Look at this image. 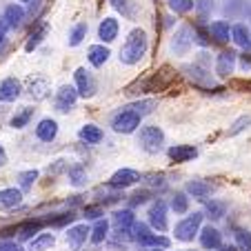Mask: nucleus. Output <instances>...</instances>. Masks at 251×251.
<instances>
[{"label": "nucleus", "mask_w": 251, "mask_h": 251, "mask_svg": "<svg viewBox=\"0 0 251 251\" xmlns=\"http://www.w3.org/2000/svg\"><path fill=\"white\" fill-rule=\"evenodd\" d=\"M149 49V38H147V31L145 29H133L131 33L127 36L125 40L123 49H120V62L125 65H136L145 58Z\"/></svg>", "instance_id": "f257e3e1"}, {"label": "nucleus", "mask_w": 251, "mask_h": 251, "mask_svg": "<svg viewBox=\"0 0 251 251\" xmlns=\"http://www.w3.org/2000/svg\"><path fill=\"white\" fill-rule=\"evenodd\" d=\"M162 142H165V131L158 125H147L138 133V145L147 153H158L162 149Z\"/></svg>", "instance_id": "f03ea898"}, {"label": "nucleus", "mask_w": 251, "mask_h": 251, "mask_svg": "<svg viewBox=\"0 0 251 251\" xmlns=\"http://www.w3.org/2000/svg\"><path fill=\"white\" fill-rule=\"evenodd\" d=\"M202 211H194L189 213L187 218H182L180 223L176 225L174 233H176V240H180V242H191L196 236H198L200 231V223H202Z\"/></svg>", "instance_id": "7ed1b4c3"}, {"label": "nucleus", "mask_w": 251, "mask_h": 251, "mask_svg": "<svg viewBox=\"0 0 251 251\" xmlns=\"http://www.w3.org/2000/svg\"><path fill=\"white\" fill-rule=\"evenodd\" d=\"M140 116L136 114V111L127 109V107H123L120 111H116L114 116H111V129H114L116 133H133L138 127H140Z\"/></svg>", "instance_id": "20e7f679"}, {"label": "nucleus", "mask_w": 251, "mask_h": 251, "mask_svg": "<svg viewBox=\"0 0 251 251\" xmlns=\"http://www.w3.org/2000/svg\"><path fill=\"white\" fill-rule=\"evenodd\" d=\"M191 45H194V29L187 27V25L176 29L174 38H171V51H174L176 56H187Z\"/></svg>", "instance_id": "39448f33"}, {"label": "nucleus", "mask_w": 251, "mask_h": 251, "mask_svg": "<svg viewBox=\"0 0 251 251\" xmlns=\"http://www.w3.org/2000/svg\"><path fill=\"white\" fill-rule=\"evenodd\" d=\"M74 80H76V91H78V96H80V98H91V96H96V91H98L96 78H94V74H91V71L85 69V67L76 69Z\"/></svg>", "instance_id": "423d86ee"}, {"label": "nucleus", "mask_w": 251, "mask_h": 251, "mask_svg": "<svg viewBox=\"0 0 251 251\" xmlns=\"http://www.w3.org/2000/svg\"><path fill=\"white\" fill-rule=\"evenodd\" d=\"M149 225H151L153 231H167L169 229V220H167V202L165 200H156V202L149 207Z\"/></svg>", "instance_id": "0eeeda50"}, {"label": "nucleus", "mask_w": 251, "mask_h": 251, "mask_svg": "<svg viewBox=\"0 0 251 251\" xmlns=\"http://www.w3.org/2000/svg\"><path fill=\"white\" fill-rule=\"evenodd\" d=\"M76 100H78V91H76V87L62 85L60 89L56 91V109L60 111V114H67V111L74 109Z\"/></svg>", "instance_id": "6e6552de"}, {"label": "nucleus", "mask_w": 251, "mask_h": 251, "mask_svg": "<svg viewBox=\"0 0 251 251\" xmlns=\"http://www.w3.org/2000/svg\"><path fill=\"white\" fill-rule=\"evenodd\" d=\"M140 174H138L136 169H118L114 176L109 178V187H114V189H127V187L136 185V182H140Z\"/></svg>", "instance_id": "1a4fd4ad"}, {"label": "nucleus", "mask_w": 251, "mask_h": 251, "mask_svg": "<svg viewBox=\"0 0 251 251\" xmlns=\"http://www.w3.org/2000/svg\"><path fill=\"white\" fill-rule=\"evenodd\" d=\"M136 223V216H133L131 209H120L114 213V229L118 238H129V229Z\"/></svg>", "instance_id": "9d476101"}, {"label": "nucleus", "mask_w": 251, "mask_h": 251, "mask_svg": "<svg viewBox=\"0 0 251 251\" xmlns=\"http://www.w3.org/2000/svg\"><path fill=\"white\" fill-rule=\"evenodd\" d=\"M236 60H238V53L236 51H223L218 56V60H216V76L220 78H229L233 74V69H236Z\"/></svg>", "instance_id": "9b49d317"}, {"label": "nucleus", "mask_w": 251, "mask_h": 251, "mask_svg": "<svg viewBox=\"0 0 251 251\" xmlns=\"http://www.w3.org/2000/svg\"><path fill=\"white\" fill-rule=\"evenodd\" d=\"M118 31H120V23L116 18H104V20H100V25H98V38H100V43H114L116 38H118Z\"/></svg>", "instance_id": "f8f14e48"}, {"label": "nucleus", "mask_w": 251, "mask_h": 251, "mask_svg": "<svg viewBox=\"0 0 251 251\" xmlns=\"http://www.w3.org/2000/svg\"><path fill=\"white\" fill-rule=\"evenodd\" d=\"M23 94V85L18 78H5L0 80V102H14Z\"/></svg>", "instance_id": "ddd939ff"}, {"label": "nucleus", "mask_w": 251, "mask_h": 251, "mask_svg": "<svg viewBox=\"0 0 251 251\" xmlns=\"http://www.w3.org/2000/svg\"><path fill=\"white\" fill-rule=\"evenodd\" d=\"M87 238H89V227L87 225H74L67 231V242H69L71 251H80L82 245L87 242Z\"/></svg>", "instance_id": "4468645a"}, {"label": "nucleus", "mask_w": 251, "mask_h": 251, "mask_svg": "<svg viewBox=\"0 0 251 251\" xmlns=\"http://www.w3.org/2000/svg\"><path fill=\"white\" fill-rule=\"evenodd\" d=\"M27 94L31 96L33 100H45L49 94H51V87H49L47 78H40V76H33L27 80Z\"/></svg>", "instance_id": "2eb2a0df"}, {"label": "nucleus", "mask_w": 251, "mask_h": 251, "mask_svg": "<svg viewBox=\"0 0 251 251\" xmlns=\"http://www.w3.org/2000/svg\"><path fill=\"white\" fill-rule=\"evenodd\" d=\"M23 204V191L9 187V189L0 191V211H11V209L20 207Z\"/></svg>", "instance_id": "dca6fc26"}, {"label": "nucleus", "mask_w": 251, "mask_h": 251, "mask_svg": "<svg viewBox=\"0 0 251 251\" xmlns=\"http://www.w3.org/2000/svg\"><path fill=\"white\" fill-rule=\"evenodd\" d=\"M200 245H202V249L216 251L220 245H223V233L209 225V227H204L202 231H200Z\"/></svg>", "instance_id": "f3484780"}, {"label": "nucleus", "mask_w": 251, "mask_h": 251, "mask_svg": "<svg viewBox=\"0 0 251 251\" xmlns=\"http://www.w3.org/2000/svg\"><path fill=\"white\" fill-rule=\"evenodd\" d=\"M167 156L174 162H189L191 158L198 156V149H196L194 145H174V147H169Z\"/></svg>", "instance_id": "a211bd4d"}, {"label": "nucleus", "mask_w": 251, "mask_h": 251, "mask_svg": "<svg viewBox=\"0 0 251 251\" xmlns=\"http://www.w3.org/2000/svg\"><path fill=\"white\" fill-rule=\"evenodd\" d=\"M25 16H27V11H25V7H23V5H18V2H14V5H9V7H7V9H5V16H2V20H5V25H7V27H11V29H18L20 25H23Z\"/></svg>", "instance_id": "6ab92c4d"}, {"label": "nucleus", "mask_w": 251, "mask_h": 251, "mask_svg": "<svg viewBox=\"0 0 251 251\" xmlns=\"http://www.w3.org/2000/svg\"><path fill=\"white\" fill-rule=\"evenodd\" d=\"M36 136H38V140H43V142L56 140V136H58V123L53 118H43L38 123V127H36Z\"/></svg>", "instance_id": "aec40b11"}, {"label": "nucleus", "mask_w": 251, "mask_h": 251, "mask_svg": "<svg viewBox=\"0 0 251 251\" xmlns=\"http://www.w3.org/2000/svg\"><path fill=\"white\" fill-rule=\"evenodd\" d=\"M45 227V220H27V223L18 225L16 227V233H18V240L25 242V240H31L33 233H40V229Z\"/></svg>", "instance_id": "412c9836"}, {"label": "nucleus", "mask_w": 251, "mask_h": 251, "mask_svg": "<svg viewBox=\"0 0 251 251\" xmlns=\"http://www.w3.org/2000/svg\"><path fill=\"white\" fill-rule=\"evenodd\" d=\"M209 36H213L216 43H229L231 40V27L225 20H216L209 25Z\"/></svg>", "instance_id": "4be33fe9"}, {"label": "nucleus", "mask_w": 251, "mask_h": 251, "mask_svg": "<svg viewBox=\"0 0 251 251\" xmlns=\"http://www.w3.org/2000/svg\"><path fill=\"white\" fill-rule=\"evenodd\" d=\"M231 40L238 45L240 49H247L249 51V47H251V31H249V27L247 25H233L231 27Z\"/></svg>", "instance_id": "5701e85b"}, {"label": "nucleus", "mask_w": 251, "mask_h": 251, "mask_svg": "<svg viewBox=\"0 0 251 251\" xmlns=\"http://www.w3.org/2000/svg\"><path fill=\"white\" fill-rule=\"evenodd\" d=\"M78 138H80L82 142H87V145H98L100 140L104 138V133H102V129L98 127V125H82L80 127V131H78Z\"/></svg>", "instance_id": "b1692460"}, {"label": "nucleus", "mask_w": 251, "mask_h": 251, "mask_svg": "<svg viewBox=\"0 0 251 251\" xmlns=\"http://www.w3.org/2000/svg\"><path fill=\"white\" fill-rule=\"evenodd\" d=\"M185 71L189 74V78H191V82L194 85H211L213 87V78H211V74H209L207 69H202L200 65H189V67H185Z\"/></svg>", "instance_id": "393cba45"}, {"label": "nucleus", "mask_w": 251, "mask_h": 251, "mask_svg": "<svg viewBox=\"0 0 251 251\" xmlns=\"http://www.w3.org/2000/svg\"><path fill=\"white\" fill-rule=\"evenodd\" d=\"M109 49L104 47V45H91L89 51H87V58H89V65L91 67H102L104 62L109 60Z\"/></svg>", "instance_id": "a878e982"}, {"label": "nucleus", "mask_w": 251, "mask_h": 251, "mask_svg": "<svg viewBox=\"0 0 251 251\" xmlns=\"http://www.w3.org/2000/svg\"><path fill=\"white\" fill-rule=\"evenodd\" d=\"M211 191H213L211 182H204V180H189L187 182V194L194 196L196 200H204Z\"/></svg>", "instance_id": "bb28decb"}, {"label": "nucleus", "mask_w": 251, "mask_h": 251, "mask_svg": "<svg viewBox=\"0 0 251 251\" xmlns=\"http://www.w3.org/2000/svg\"><path fill=\"white\" fill-rule=\"evenodd\" d=\"M47 31H49V25H47V23L38 25V27H36L31 33H29L27 43H25V51H33V49H36V47H38V45L45 40V36H47Z\"/></svg>", "instance_id": "cd10ccee"}, {"label": "nucleus", "mask_w": 251, "mask_h": 251, "mask_svg": "<svg viewBox=\"0 0 251 251\" xmlns=\"http://www.w3.org/2000/svg\"><path fill=\"white\" fill-rule=\"evenodd\" d=\"M107 236H109V220L100 218L98 223L94 225V229H89V240L94 242V245H100V242L107 240Z\"/></svg>", "instance_id": "c85d7f7f"}, {"label": "nucleus", "mask_w": 251, "mask_h": 251, "mask_svg": "<svg viewBox=\"0 0 251 251\" xmlns=\"http://www.w3.org/2000/svg\"><path fill=\"white\" fill-rule=\"evenodd\" d=\"M67 176H69V182L74 187H85L87 180H89V176H87V169L82 165H71L69 169H67Z\"/></svg>", "instance_id": "c756f323"}, {"label": "nucleus", "mask_w": 251, "mask_h": 251, "mask_svg": "<svg viewBox=\"0 0 251 251\" xmlns=\"http://www.w3.org/2000/svg\"><path fill=\"white\" fill-rule=\"evenodd\" d=\"M138 245H142L145 249H167V247L171 245V240L165 236H160V233H158V236L156 233H147Z\"/></svg>", "instance_id": "7c9ffc66"}, {"label": "nucleus", "mask_w": 251, "mask_h": 251, "mask_svg": "<svg viewBox=\"0 0 251 251\" xmlns=\"http://www.w3.org/2000/svg\"><path fill=\"white\" fill-rule=\"evenodd\" d=\"M53 242H56V236H53V233H38V236L31 238V242H29V251H45V249H51Z\"/></svg>", "instance_id": "2f4dec72"}, {"label": "nucleus", "mask_w": 251, "mask_h": 251, "mask_svg": "<svg viewBox=\"0 0 251 251\" xmlns=\"http://www.w3.org/2000/svg\"><path fill=\"white\" fill-rule=\"evenodd\" d=\"M225 211H227V204H225L223 200H211V202L204 204L202 216H207V218H211V220H220L225 216Z\"/></svg>", "instance_id": "473e14b6"}, {"label": "nucleus", "mask_w": 251, "mask_h": 251, "mask_svg": "<svg viewBox=\"0 0 251 251\" xmlns=\"http://www.w3.org/2000/svg\"><path fill=\"white\" fill-rule=\"evenodd\" d=\"M38 171L36 169H29V171H20L18 174V185H20V191H27L33 187V182L38 180Z\"/></svg>", "instance_id": "72a5a7b5"}, {"label": "nucleus", "mask_w": 251, "mask_h": 251, "mask_svg": "<svg viewBox=\"0 0 251 251\" xmlns=\"http://www.w3.org/2000/svg\"><path fill=\"white\" fill-rule=\"evenodd\" d=\"M87 38V25L85 23H78L76 27L69 31V47H78L82 40Z\"/></svg>", "instance_id": "f704fd0d"}, {"label": "nucleus", "mask_w": 251, "mask_h": 251, "mask_svg": "<svg viewBox=\"0 0 251 251\" xmlns=\"http://www.w3.org/2000/svg\"><path fill=\"white\" fill-rule=\"evenodd\" d=\"M171 209H174L176 213H187V209H189V198H187L185 191H176L174 198H171Z\"/></svg>", "instance_id": "c9c22d12"}, {"label": "nucleus", "mask_w": 251, "mask_h": 251, "mask_svg": "<svg viewBox=\"0 0 251 251\" xmlns=\"http://www.w3.org/2000/svg\"><path fill=\"white\" fill-rule=\"evenodd\" d=\"M153 107H156V102H153V100H138V102H133V104H127V109L136 111L140 118H142V116H147V114H151Z\"/></svg>", "instance_id": "e433bc0d"}, {"label": "nucleus", "mask_w": 251, "mask_h": 251, "mask_svg": "<svg viewBox=\"0 0 251 251\" xmlns=\"http://www.w3.org/2000/svg\"><path fill=\"white\" fill-rule=\"evenodd\" d=\"M167 5H169V9L174 11V14H189L191 9H194V0H167Z\"/></svg>", "instance_id": "4c0bfd02"}, {"label": "nucleus", "mask_w": 251, "mask_h": 251, "mask_svg": "<svg viewBox=\"0 0 251 251\" xmlns=\"http://www.w3.org/2000/svg\"><path fill=\"white\" fill-rule=\"evenodd\" d=\"M31 116H33V109L31 107H25L20 114H16L14 118H11V127L14 129H23V127H27V123L31 120Z\"/></svg>", "instance_id": "58836bf2"}, {"label": "nucleus", "mask_w": 251, "mask_h": 251, "mask_svg": "<svg viewBox=\"0 0 251 251\" xmlns=\"http://www.w3.org/2000/svg\"><path fill=\"white\" fill-rule=\"evenodd\" d=\"M236 249L251 251V233L247 229H236Z\"/></svg>", "instance_id": "ea45409f"}, {"label": "nucleus", "mask_w": 251, "mask_h": 251, "mask_svg": "<svg viewBox=\"0 0 251 251\" xmlns=\"http://www.w3.org/2000/svg\"><path fill=\"white\" fill-rule=\"evenodd\" d=\"M247 127H251V116H240V118L231 125V129L227 131V136H238V133H242Z\"/></svg>", "instance_id": "a19ab883"}, {"label": "nucleus", "mask_w": 251, "mask_h": 251, "mask_svg": "<svg viewBox=\"0 0 251 251\" xmlns=\"http://www.w3.org/2000/svg\"><path fill=\"white\" fill-rule=\"evenodd\" d=\"M194 43H198L200 47H209L211 45V38H209V29H204V27H196L194 29Z\"/></svg>", "instance_id": "79ce46f5"}, {"label": "nucleus", "mask_w": 251, "mask_h": 251, "mask_svg": "<svg viewBox=\"0 0 251 251\" xmlns=\"http://www.w3.org/2000/svg\"><path fill=\"white\" fill-rule=\"evenodd\" d=\"M74 213H62L60 218H49V220H45V223H49L51 227H62V225H67V223H74Z\"/></svg>", "instance_id": "37998d69"}, {"label": "nucleus", "mask_w": 251, "mask_h": 251, "mask_svg": "<svg viewBox=\"0 0 251 251\" xmlns=\"http://www.w3.org/2000/svg\"><path fill=\"white\" fill-rule=\"evenodd\" d=\"M211 5H213V0H194V7L200 11V14H207V11H211Z\"/></svg>", "instance_id": "c03bdc74"}, {"label": "nucleus", "mask_w": 251, "mask_h": 251, "mask_svg": "<svg viewBox=\"0 0 251 251\" xmlns=\"http://www.w3.org/2000/svg\"><path fill=\"white\" fill-rule=\"evenodd\" d=\"M147 185H153V187H160L165 189V176H147Z\"/></svg>", "instance_id": "a18cd8bd"}, {"label": "nucleus", "mask_w": 251, "mask_h": 251, "mask_svg": "<svg viewBox=\"0 0 251 251\" xmlns=\"http://www.w3.org/2000/svg\"><path fill=\"white\" fill-rule=\"evenodd\" d=\"M0 251H23L16 242H7V240H0Z\"/></svg>", "instance_id": "49530a36"}, {"label": "nucleus", "mask_w": 251, "mask_h": 251, "mask_svg": "<svg viewBox=\"0 0 251 251\" xmlns=\"http://www.w3.org/2000/svg\"><path fill=\"white\" fill-rule=\"evenodd\" d=\"M98 216H102V209L100 207H87L85 209V218H98Z\"/></svg>", "instance_id": "de8ad7c7"}, {"label": "nucleus", "mask_w": 251, "mask_h": 251, "mask_svg": "<svg viewBox=\"0 0 251 251\" xmlns=\"http://www.w3.org/2000/svg\"><path fill=\"white\" fill-rule=\"evenodd\" d=\"M147 196H149V194H145V191H142V194L131 196V200H129V202H131V204H142L145 200H147Z\"/></svg>", "instance_id": "09e8293b"}, {"label": "nucleus", "mask_w": 251, "mask_h": 251, "mask_svg": "<svg viewBox=\"0 0 251 251\" xmlns=\"http://www.w3.org/2000/svg\"><path fill=\"white\" fill-rule=\"evenodd\" d=\"M240 67H242V71H249L251 69V53H245V56H242Z\"/></svg>", "instance_id": "8fccbe9b"}, {"label": "nucleus", "mask_w": 251, "mask_h": 251, "mask_svg": "<svg viewBox=\"0 0 251 251\" xmlns=\"http://www.w3.org/2000/svg\"><path fill=\"white\" fill-rule=\"evenodd\" d=\"M5 36H7V25L5 20H0V45L5 43Z\"/></svg>", "instance_id": "3c124183"}, {"label": "nucleus", "mask_w": 251, "mask_h": 251, "mask_svg": "<svg viewBox=\"0 0 251 251\" xmlns=\"http://www.w3.org/2000/svg\"><path fill=\"white\" fill-rule=\"evenodd\" d=\"M7 165V151H5V147L0 145V167H5Z\"/></svg>", "instance_id": "603ef678"}, {"label": "nucleus", "mask_w": 251, "mask_h": 251, "mask_svg": "<svg viewBox=\"0 0 251 251\" xmlns=\"http://www.w3.org/2000/svg\"><path fill=\"white\" fill-rule=\"evenodd\" d=\"M218 249H220V251H238V249H236V245H220Z\"/></svg>", "instance_id": "864d4df0"}, {"label": "nucleus", "mask_w": 251, "mask_h": 251, "mask_svg": "<svg viewBox=\"0 0 251 251\" xmlns=\"http://www.w3.org/2000/svg\"><path fill=\"white\" fill-rule=\"evenodd\" d=\"M7 116V107H0V125H2V120H5Z\"/></svg>", "instance_id": "5fc2aeb1"}, {"label": "nucleus", "mask_w": 251, "mask_h": 251, "mask_svg": "<svg viewBox=\"0 0 251 251\" xmlns=\"http://www.w3.org/2000/svg\"><path fill=\"white\" fill-rule=\"evenodd\" d=\"M145 251H165V249H145Z\"/></svg>", "instance_id": "6e6d98bb"}, {"label": "nucleus", "mask_w": 251, "mask_h": 251, "mask_svg": "<svg viewBox=\"0 0 251 251\" xmlns=\"http://www.w3.org/2000/svg\"><path fill=\"white\" fill-rule=\"evenodd\" d=\"M20 2H31V0H20Z\"/></svg>", "instance_id": "4d7b16f0"}, {"label": "nucleus", "mask_w": 251, "mask_h": 251, "mask_svg": "<svg viewBox=\"0 0 251 251\" xmlns=\"http://www.w3.org/2000/svg\"><path fill=\"white\" fill-rule=\"evenodd\" d=\"M249 16H251V7H249Z\"/></svg>", "instance_id": "13d9d810"}]
</instances>
